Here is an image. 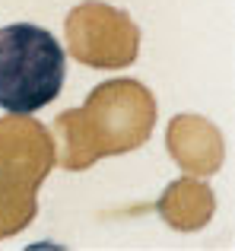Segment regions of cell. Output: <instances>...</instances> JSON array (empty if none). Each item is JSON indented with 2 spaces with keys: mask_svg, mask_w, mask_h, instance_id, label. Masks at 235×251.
Instances as JSON below:
<instances>
[{
  "mask_svg": "<svg viewBox=\"0 0 235 251\" xmlns=\"http://www.w3.org/2000/svg\"><path fill=\"white\" fill-rule=\"evenodd\" d=\"M67 54L48 29L16 23L0 29V108L32 115L57 99Z\"/></svg>",
  "mask_w": 235,
  "mask_h": 251,
  "instance_id": "1",
  "label": "cell"
}]
</instances>
